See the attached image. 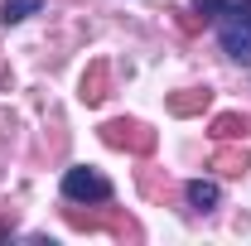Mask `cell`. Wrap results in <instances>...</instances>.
<instances>
[{"label":"cell","mask_w":251,"mask_h":246,"mask_svg":"<svg viewBox=\"0 0 251 246\" xmlns=\"http://www.w3.org/2000/svg\"><path fill=\"white\" fill-rule=\"evenodd\" d=\"M44 10V0H0V20L5 25H20V20H29Z\"/></svg>","instance_id":"277c9868"},{"label":"cell","mask_w":251,"mask_h":246,"mask_svg":"<svg viewBox=\"0 0 251 246\" xmlns=\"http://www.w3.org/2000/svg\"><path fill=\"white\" fill-rule=\"evenodd\" d=\"M63 198H73V203H106L111 198V179L87 169V164H77V169L63 174Z\"/></svg>","instance_id":"7a4b0ae2"},{"label":"cell","mask_w":251,"mask_h":246,"mask_svg":"<svg viewBox=\"0 0 251 246\" xmlns=\"http://www.w3.org/2000/svg\"><path fill=\"white\" fill-rule=\"evenodd\" d=\"M184 193H188V203H193L198 213H213V208H218V184H213V179H193Z\"/></svg>","instance_id":"3957f363"},{"label":"cell","mask_w":251,"mask_h":246,"mask_svg":"<svg viewBox=\"0 0 251 246\" xmlns=\"http://www.w3.org/2000/svg\"><path fill=\"white\" fill-rule=\"evenodd\" d=\"M218 44L232 63L251 68V0H232L218 15Z\"/></svg>","instance_id":"6da1fadb"},{"label":"cell","mask_w":251,"mask_h":246,"mask_svg":"<svg viewBox=\"0 0 251 246\" xmlns=\"http://www.w3.org/2000/svg\"><path fill=\"white\" fill-rule=\"evenodd\" d=\"M227 5H232V0H193V10H198L203 20H218V15L227 10Z\"/></svg>","instance_id":"5b68a950"}]
</instances>
